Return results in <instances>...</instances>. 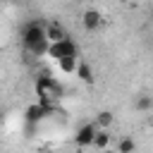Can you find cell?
Wrapping results in <instances>:
<instances>
[{
	"label": "cell",
	"mask_w": 153,
	"mask_h": 153,
	"mask_svg": "<svg viewBox=\"0 0 153 153\" xmlns=\"http://www.w3.org/2000/svg\"><path fill=\"white\" fill-rule=\"evenodd\" d=\"M22 43H24V48H26L33 57L48 55L50 41H48V36H45V24H41V22H29V24H24V29H22Z\"/></svg>",
	"instance_id": "1"
},
{
	"label": "cell",
	"mask_w": 153,
	"mask_h": 153,
	"mask_svg": "<svg viewBox=\"0 0 153 153\" xmlns=\"http://www.w3.org/2000/svg\"><path fill=\"white\" fill-rule=\"evenodd\" d=\"M33 88H36L38 103L45 105V108H50V110H53V108L57 105V100L62 98V86H60L53 76H48V74H41V76L36 79Z\"/></svg>",
	"instance_id": "2"
},
{
	"label": "cell",
	"mask_w": 153,
	"mask_h": 153,
	"mask_svg": "<svg viewBox=\"0 0 153 153\" xmlns=\"http://www.w3.org/2000/svg\"><path fill=\"white\" fill-rule=\"evenodd\" d=\"M69 55H79V48H76V43H74L69 36L62 38V41L50 43V48H48V57H53L55 62L62 60V57H69Z\"/></svg>",
	"instance_id": "3"
},
{
	"label": "cell",
	"mask_w": 153,
	"mask_h": 153,
	"mask_svg": "<svg viewBox=\"0 0 153 153\" xmlns=\"http://www.w3.org/2000/svg\"><path fill=\"white\" fill-rule=\"evenodd\" d=\"M96 131H98L96 122H86V124H81L79 131H76V136H74V143H76L79 148H88V146H93V136H96Z\"/></svg>",
	"instance_id": "4"
},
{
	"label": "cell",
	"mask_w": 153,
	"mask_h": 153,
	"mask_svg": "<svg viewBox=\"0 0 153 153\" xmlns=\"http://www.w3.org/2000/svg\"><path fill=\"white\" fill-rule=\"evenodd\" d=\"M81 26L86 31H98L103 26V14L96 10V7H88L84 14H81Z\"/></svg>",
	"instance_id": "5"
},
{
	"label": "cell",
	"mask_w": 153,
	"mask_h": 153,
	"mask_svg": "<svg viewBox=\"0 0 153 153\" xmlns=\"http://www.w3.org/2000/svg\"><path fill=\"white\" fill-rule=\"evenodd\" d=\"M48 112H53V110L45 108V105H41V103H33V105H29V108L24 110V117H26L29 124H36V122H41Z\"/></svg>",
	"instance_id": "6"
},
{
	"label": "cell",
	"mask_w": 153,
	"mask_h": 153,
	"mask_svg": "<svg viewBox=\"0 0 153 153\" xmlns=\"http://www.w3.org/2000/svg\"><path fill=\"white\" fill-rule=\"evenodd\" d=\"M45 36H48L50 43H55V41L67 38V31H65V26H62L60 22H48V24H45Z\"/></svg>",
	"instance_id": "7"
},
{
	"label": "cell",
	"mask_w": 153,
	"mask_h": 153,
	"mask_svg": "<svg viewBox=\"0 0 153 153\" xmlns=\"http://www.w3.org/2000/svg\"><path fill=\"white\" fill-rule=\"evenodd\" d=\"M76 79L79 81H84V84H93L96 81V74H93V67L88 65V62H84V60H79V65H76Z\"/></svg>",
	"instance_id": "8"
},
{
	"label": "cell",
	"mask_w": 153,
	"mask_h": 153,
	"mask_svg": "<svg viewBox=\"0 0 153 153\" xmlns=\"http://www.w3.org/2000/svg\"><path fill=\"white\" fill-rule=\"evenodd\" d=\"M110 143H112L110 129H98L96 136H93V148L96 151H105V148H110Z\"/></svg>",
	"instance_id": "9"
},
{
	"label": "cell",
	"mask_w": 153,
	"mask_h": 153,
	"mask_svg": "<svg viewBox=\"0 0 153 153\" xmlns=\"http://www.w3.org/2000/svg\"><path fill=\"white\" fill-rule=\"evenodd\" d=\"M76 57H79V55H69V57L57 60V69H60L62 74H74V72H76V65H79Z\"/></svg>",
	"instance_id": "10"
},
{
	"label": "cell",
	"mask_w": 153,
	"mask_h": 153,
	"mask_svg": "<svg viewBox=\"0 0 153 153\" xmlns=\"http://www.w3.org/2000/svg\"><path fill=\"white\" fill-rule=\"evenodd\" d=\"M93 122H96V127H98V129H110V127L115 124V115H112L110 110H100V112L96 115V120H93Z\"/></svg>",
	"instance_id": "11"
},
{
	"label": "cell",
	"mask_w": 153,
	"mask_h": 153,
	"mask_svg": "<svg viewBox=\"0 0 153 153\" xmlns=\"http://www.w3.org/2000/svg\"><path fill=\"white\" fill-rule=\"evenodd\" d=\"M134 110H139V112H148V110H153V96H148V93H139V96L134 98Z\"/></svg>",
	"instance_id": "12"
},
{
	"label": "cell",
	"mask_w": 153,
	"mask_h": 153,
	"mask_svg": "<svg viewBox=\"0 0 153 153\" xmlns=\"http://www.w3.org/2000/svg\"><path fill=\"white\" fill-rule=\"evenodd\" d=\"M136 148V143H134V139H129V136H124V139H120L117 143H115V151L117 153H131Z\"/></svg>",
	"instance_id": "13"
},
{
	"label": "cell",
	"mask_w": 153,
	"mask_h": 153,
	"mask_svg": "<svg viewBox=\"0 0 153 153\" xmlns=\"http://www.w3.org/2000/svg\"><path fill=\"white\" fill-rule=\"evenodd\" d=\"M151 19H153V7H151Z\"/></svg>",
	"instance_id": "14"
}]
</instances>
